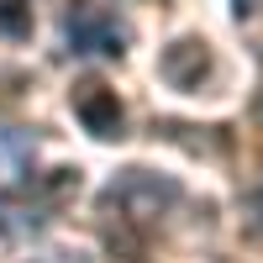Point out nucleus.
Listing matches in <instances>:
<instances>
[{
	"instance_id": "1",
	"label": "nucleus",
	"mask_w": 263,
	"mask_h": 263,
	"mask_svg": "<svg viewBox=\"0 0 263 263\" xmlns=\"http://www.w3.org/2000/svg\"><path fill=\"white\" fill-rule=\"evenodd\" d=\"M174 200H179V179L153 174V168H121L116 179L100 190V205H105V211H121L126 221H137V227L168 216Z\"/></svg>"
},
{
	"instance_id": "6",
	"label": "nucleus",
	"mask_w": 263,
	"mask_h": 263,
	"mask_svg": "<svg viewBox=\"0 0 263 263\" xmlns=\"http://www.w3.org/2000/svg\"><path fill=\"white\" fill-rule=\"evenodd\" d=\"M263 11V0H232V16L237 21H248V16H258Z\"/></svg>"
},
{
	"instance_id": "4",
	"label": "nucleus",
	"mask_w": 263,
	"mask_h": 263,
	"mask_svg": "<svg viewBox=\"0 0 263 263\" xmlns=\"http://www.w3.org/2000/svg\"><path fill=\"white\" fill-rule=\"evenodd\" d=\"M74 111H79L84 132H90V137H100V142H111V137H121V132H126V111H121L116 90H100V84H90V90L79 95Z\"/></svg>"
},
{
	"instance_id": "7",
	"label": "nucleus",
	"mask_w": 263,
	"mask_h": 263,
	"mask_svg": "<svg viewBox=\"0 0 263 263\" xmlns=\"http://www.w3.org/2000/svg\"><path fill=\"white\" fill-rule=\"evenodd\" d=\"M253 111H258V121H263V90H258V105H253Z\"/></svg>"
},
{
	"instance_id": "2",
	"label": "nucleus",
	"mask_w": 263,
	"mask_h": 263,
	"mask_svg": "<svg viewBox=\"0 0 263 263\" xmlns=\"http://www.w3.org/2000/svg\"><path fill=\"white\" fill-rule=\"evenodd\" d=\"M69 48L74 53H105V58H121L126 53V27L116 16H100V11H79L69 16Z\"/></svg>"
},
{
	"instance_id": "8",
	"label": "nucleus",
	"mask_w": 263,
	"mask_h": 263,
	"mask_svg": "<svg viewBox=\"0 0 263 263\" xmlns=\"http://www.w3.org/2000/svg\"><path fill=\"white\" fill-rule=\"evenodd\" d=\"M0 232H6V216H0Z\"/></svg>"
},
{
	"instance_id": "3",
	"label": "nucleus",
	"mask_w": 263,
	"mask_h": 263,
	"mask_svg": "<svg viewBox=\"0 0 263 263\" xmlns=\"http://www.w3.org/2000/svg\"><path fill=\"white\" fill-rule=\"evenodd\" d=\"M158 74H163V84H174V90H200V79L211 74V48L200 37L168 42L163 58H158Z\"/></svg>"
},
{
	"instance_id": "5",
	"label": "nucleus",
	"mask_w": 263,
	"mask_h": 263,
	"mask_svg": "<svg viewBox=\"0 0 263 263\" xmlns=\"http://www.w3.org/2000/svg\"><path fill=\"white\" fill-rule=\"evenodd\" d=\"M0 32L6 37H32V6L27 0H0Z\"/></svg>"
}]
</instances>
